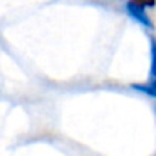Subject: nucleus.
<instances>
[{"label":"nucleus","mask_w":156,"mask_h":156,"mask_svg":"<svg viewBox=\"0 0 156 156\" xmlns=\"http://www.w3.org/2000/svg\"><path fill=\"white\" fill-rule=\"evenodd\" d=\"M126 9H127V14H129L133 20H136L139 25H142V26H145V28H148V29L153 28V23H151V20H150V17L147 16V12H145L144 8H141V6L132 3L130 0H129L127 5H126Z\"/></svg>","instance_id":"obj_1"},{"label":"nucleus","mask_w":156,"mask_h":156,"mask_svg":"<svg viewBox=\"0 0 156 156\" xmlns=\"http://www.w3.org/2000/svg\"><path fill=\"white\" fill-rule=\"evenodd\" d=\"M133 89H136L142 94H147L151 98H156V76L150 78V81L147 84H133Z\"/></svg>","instance_id":"obj_2"},{"label":"nucleus","mask_w":156,"mask_h":156,"mask_svg":"<svg viewBox=\"0 0 156 156\" xmlns=\"http://www.w3.org/2000/svg\"><path fill=\"white\" fill-rule=\"evenodd\" d=\"M150 57H151V61H150V78L156 76V38L151 37L150 38Z\"/></svg>","instance_id":"obj_3"},{"label":"nucleus","mask_w":156,"mask_h":156,"mask_svg":"<svg viewBox=\"0 0 156 156\" xmlns=\"http://www.w3.org/2000/svg\"><path fill=\"white\" fill-rule=\"evenodd\" d=\"M130 2L141 6V8H144V9L145 8H153L156 5V0H130Z\"/></svg>","instance_id":"obj_4"}]
</instances>
